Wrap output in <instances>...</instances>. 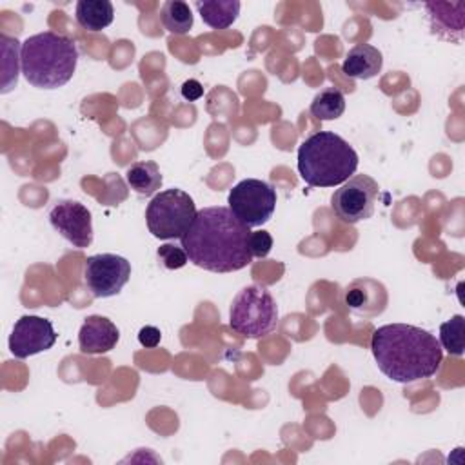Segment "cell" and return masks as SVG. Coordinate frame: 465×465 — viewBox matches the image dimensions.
Listing matches in <instances>:
<instances>
[{
  "mask_svg": "<svg viewBox=\"0 0 465 465\" xmlns=\"http://www.w3.org/2000/svg\"><path fill=\"white\" fill-rule=\"evenodd\" d=\"M156 254H158V260L162 262V265L167 267V269H180L189 262V256H187L185 249L182 245L178 247L174 243L160 245Z\"/></svg>",
  "mask_w": 465,
  "mask_h": 465,
  "instance_id": "cell-22",
  "label": "cell"
},
{
  "mask_svg": "<svg viewBox=\"0 0 465 465\" xmlns=\"http://www.w3.org/2000/svg\"><path fill=\"white\" fill-rule=\"evenodd\" d=\"M383 56L371 44H358L343 58L341 71L345 76L354 80H369L381 71Z\"/></svg>",
  "mask_w": 465,
  "mask_h": 465,
  "instance_id": "cell-14",
  "label": "cell"
},
{
  "mask_svg": "<svg viewBox=\"0 0 465 465\" xmlns=\"http://www.w3.org/2000/svg\"><path fill=\"white\" fill-rule=\"evenodd\" d=\"M194 200L182 189H165L153 196L145 209L147 229L154 238H182L196 216Z\"/></svg>",
  "mask_w": 465,
  "mask_h": 465,
  "instance_id": "cell-6",
  "label": "cell"
},
{
  "mask_svg": "<svg viewBox=\"0 0 465 465\" xmlns=\"http://www.w3.org/2000/svg\"><path fill=\"white\" fill-rule=\"evenodd\" d=\"M371 351L378 369L400 383L434 376L443 360V349L436 336L409 323H387L374 329Z\"/></svg>",
  "mask_w": 465,
  "mask_h": 465,
  "instance_id": "cell-2",
  "label": "cell"
},
{
  "mask_svg": "<svg viewBox=\"0 0 465 465\" xmlns=\"http://www.w3.org/2000/svg\"><path fill=\"white\" fill-rule=\"evenodd\" d=\"M53 229L78 249L93 243V220L89 209L76 200H58L49 211Z\"/></svg>",
  "mask_w": 465,
  "mask_h": 465,
  "instance_id": "cell-11",
  "label": "cell"
},
{
  "mask_svg": "<svg viewBox=\"0 0 465 465\" xmlns=\"http://www.w3.org/2000/svg\"><path fill=\"white\" fill-rule=\"evenodd\" d=\"M194 7L198 9L202 20L213 29L231 27L240 15L238 0H203L196 2Z\"/></svg>",
  "mask_w": 465,
  "mask_h": 465,
  "instance_id": "cell-16",
  "label": "cell"
},
{
  "mask_svg": "<svg viewBox=\"0 0 465 465\" xmlns=\"http://www.w3.org/2000/svg\"><path fill=\"white\" fill-rule=\"evenodd\" d=\"M125 180L138 194L153 196L162 187V174L156 162L140 160L125 171Z\"/></svg>",
  "mask_w": 465,
  "mask_h": 465,
  "instance_id": "cell-17",
  "label": "cell"
},
{
  "mask_svg": "<svg viewBox=\"0 0 465 465\" xmlns=\"http://www.w3.org/2000/svg\"><path fill=\"white\" fill-rule=\"evenodd\" d=\"M56 341V331L47 318L25 314L16 320L9 336V351L15 358H29L49 351Z\"/></svg>",
  "mask_w": 465,
  "mask_h": 465,
  "instance_id": "cell-10",
  "label": "cell"
},
{
  "mask_svg": "<svg viewBox=\"0 0 465 465\" xmlns=\"http://www.w3.org/2000/svg\"><path fill=\"white\" fill-rule=\"evenodd\" d=\"M0 44H2V93H9L18 80V67L22 69V45L16 38H9L5 35L0 36Z\"/></svg>",
  "mask_w": 465,
  "mask_h": 465,
  "instance_id": "cell-18",
  "label": "cell"
},
{
  "mask_svg": "<svg viewBox=\"0 0 465 465\" xmlns=\"http://www.w3.org/2000/svg\"><path fill=\"white\" fill-rule=\"evenodd\" d=\"M131 278V263L118 254H93L84 263V282L94 298L118 294Z\"/></svg>",
  "mask_w": 465,
  "mask_h": 465,
  "instance_id": "cell-9",
  "label": "cell"
},
{
  "mask_svg": "<svg viewBox=\"0 0 465 465\" xmlns=\"http://www.w3.org/2000/svg\"><path fill=\"white\" fill-rule=\"evenodd\" d=\"M465 320L461 314H454L450 320L440 325V345L452 356H461L465 349Z\"/></svg>",
  "mask_w": 465,
  "mask_h": 465,
  "instance_id": "cell-21",
  "label": "cell"
},
{
  "mask_svg": "<svg viewBox=\"0 0 465 465\" xmlns=\"http://www.w3.org/2000/svg\"><path fill=\"white\" fill-rule=\"evenodd\" d=\"M160 329L153 327V325H145L138 331V341L145 347V349H154L160 343Z\"/></svg>",
  "mask_w": 465,
  "mask_h": 465,
  "instance_id": "cell-24",
  "label": "cell"
},
{
  "mask_svg": "<svg viewBox=\"0 0 465 465\" xmlns=\"http://www.w3.org/2000/svg\"><path fill=\"white\" fill-rule=\"evenodd\" d=\"M180 93H182V96H183L185 100L194 102V100L202 98V94H203V87H202V84H200L198 80H185V82L182 84Z\"/></svg>",
  "mask_w": 465,
  "mask_h": 465,
  "instance_id": "cell-25",
  "label": "cell"
},
{
  "mask_svg": "<svg viewBox=\"0 0 465 465\" xmlns=\"http://www.w3.org/2000/svg\"><path fill=\"white\" fill-rule=\"evenodd\" d=\"M345 111V96L338 87L322 89L311 102V114L316 120H336Z\"/></svg>",
  "mask_w": 465,
  "mask_h": 465,
  "instance_id": "cell-19",
  "label": "cell"
},
{
  "mask_svg": "<svg viewBox=\"0 0 465 465\" xmlns=\"http://www.w3.org/2000/svg\"><path fill=\"white\" fill-rule=\"evenodd\" d=\"M160 20H162L163 27L174 35L189 33V29L193 27V22H194L189 4L180 2V0L165 2L160 11Z\"/></svg>",
  "mask_w": 465,
  "mask_h": 465,
  "instance_id": "cell-20",
  "label": "cell"
},
{
  "mask_svg": "<svg viewBox=\"0 0 465 465\" xmlns=\"http://www.w3.org/2000/svg\"><path fill=\"white\" fill-rule=\"evenodd\" d=\"M20 60L22 74L31 85L56 89L73 78L78 49L69 36L44 31L24 40Z\"/></svg>",
  "mask_w": 465,
  "mask_h": 465,
  "instance_id": "cell-3",
  "label": "cell"
},
{
  "mask_svg": "<svg viewBox=\"0 0 465 465\" xmlns=\"http://www.w3.org/2000/svg\"><path fill=\"white\" fill-rule=\"evenodd\" d=\"M120 340L118 327L105 316L91 314L84 320L78 332L80 351L85 354H104L116 347Z\"/></svg>",
  "mask_w": 465,
  "mask_h": 465,
  "instance_id": "cell-13",
  "label": "cell"
},
{
  "mask_svg": "<svg viewBox=\"0 0 465 465\" xmlns=\"http://www.w3.org/2000/svg\"><path fill=\"white\" fill-rule=\"evenodd\" d=\"M76 22L85 31H102L114 18V7L109 0H80L74 11Z\"/></svg>",
  "mask_w": 465,
  "mask_h": 465,
  "instance_id": "cell-15",
  "label": "cell"
},
{
  "mask_svg": "<svg viewBox=\"0 0 465 465\" xmlns=\"http://www.w3.org/2000/svg\"><path fill=\"white\" fill-rule=\"evenodd\" d=\"M345 305L360 316L381 314L387 305L385 287L371 278L352 280L345 289Z\"/></svg>",
  "mask_w": 465,
  "mask_h": 465,
  "instance_id": "cell-12",
  "label": "cell"
},
{
  "mask_svg": "<svg viewBox=\"0 0 465 465\" xmlns=\"http://www.w3.org/2000/svg\"><path fill=\"white\" fill-rule=\"evenodd\" d=\"M249 249H251L252 258H265L272 249V236L267 231L251 232Z\"/></svg>",
  "mask_w": 465,
  "mask_h": 465,
  "instance_id": "cell-23",
  "label": "cell"
},
{
  "mask_svg": "<svg viewBox=\"0 0 465 465\" xmlns=\"http://www.w3.org/2000/svg\"><path fill=\"white\" fill-rule=\"evenodd\" d=\"M229 209L249 229L267 223L276 209V189L258 178L238 182L229 196Z\"/></svg>",
  "mask_w": 465,
  "mask_h": 465,
  "instance_id": "cell-7",
  "label": "cell"
},
{
  "mask_svg": "<svg viewBox=\"0 0 465 465\" xmlns=\"http://www.w3.org/2000/svg\"><path fill=\"white\" fill-rule=\"evenodd\" d=\"M358 169V154L340 134L318 131L298 147V173L312 187H334Z\"/></svg>",
  "mask_w": 465,
  "mask_h": 465,
  "instance_id": "cell-4",
  "label": "cell"
},
{
  "mask_svg": "<svg viewBox=\"0 0 465 465\" xmlns=\"http://www.w3.org/2000/svg\"><path fill=\"white\" fill-rule=\"evenodd\" d=\"M378 182L369 174H352L331 196V209L343 223H358L374 213Z\"/></svg>",
  "mask_w": 465,
  "mask_h": 465,
  "instance_id": "cell-8",
  "label": "cell"
},
{
  "mask_svg": "<svg viewBox=\"0 0 465 465\" xmlns=\"http://www.w3.org/2000/svg\"><path fill=\"white\" fill-rule=\"evenodd\" d=\"M251 232L229 207L213 205L196 213L180 242L196 267L211 272H234L252 262Z\"/></svg>",
  "mask_w": 465,
  "mask_h": 465,
  "instance_id": "cell-1",
  "label": "cell"
},
{
  "mask_svg": "<svg viewBox=\"0 0 465 465\" xmlns=\"http://www.w3.org/2000/svg\"><path fill=\"white\" fill-rule=\"evenodd\" d=\"M278 322V305L263 285H247L232 300L229 309V325L245 338H262L274 331Z\"/></svg>",
  "mask_w": 465,
  "mask_h": 465,
  "instance_id": "cell-5",
  "label": "cell"
}]
</instances>
